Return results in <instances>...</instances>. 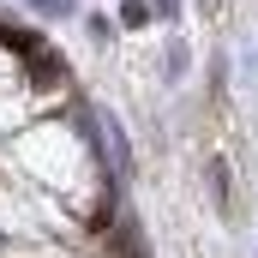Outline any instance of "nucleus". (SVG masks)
I'll use <instances>...</instances> for the list:
<instances>
[{
	"label": "nucleus",
	"instance_id": "f257e3e1",
	"mask_svg": "<svg viewBox=\"0 0 258 258\" xmlns=\"http://www.w3.org/2000/svg\"><path fill=\"white\" fill-rule=\"evenodd\" d=\"M108 252H114V258H144V240H138L132 216H114V228H108Z\"/></svg>",
	"mask_w": 258,
	"mask_h": 258
},
{
	"label": "nucleus",
	"instance_id": "f03ea898",
	"mask_svg": "<svg viewBox=\"0 0 258 258\" xmlns=\"http://www.w3.org/2000/svg\"><path fill=\"white\" fill-rule=\"evenodd\" d=\"M102 132H108V156H114V180H126V174H132V144H126V126H120V120H102Z\"/></svg>",
	"mask_w": 258,
	"mask_h": 258
},
{
	"label": "nucleus",
	"instance_id": "7ed1b4c3",
	"mask_svg": "<svg viewBox=\"0 0 258 258\" xmlns=\"http://www.w3.org/2000/svg\"><path fill=\"white\" fill-rule=\"evenodd\" d=\"M24 60H30V78H42V84H54V78L66 72V66H60V54H54V48H42V42H36Z\"/></svg>",
	"mask_w": 258,
	"mask_h": 258
},
{
	"label": "nucleus",
	"instance_id": "20e7f679",
	"mask_svg": "<svg viewBox=\"0 0 258 258\" xmlns=\"http://www.w3.org/2000/svg\"><path fill=\"white\" fill-rule=\"evenodd\" d=\"M186 66H192L186 42H180V36H168V48H162V72H168V78H186Z\"/></svg>",
	"mask_w": 258,
	"mask_h": 258
},
{
	"label": "nucleus",
	"instance_id": "39448f33",
	"mask_svg": "<svg viewBox=\"0 0 258 258\" xmlns=\"http://www.w3.org/2000/svg\"><path fill=\"white\" fill-rule=\"evenodd\" d=\"M24 6H30L36 18H72V12H78V0H24Z\"/></svg>",
	"mask_w": 258,
	"mask_h": 258
},
{
	"label": "nucleus",
	"instance_id": "423d86ee",
	"mask_svg": "<svg viewBox=\"0 0 258 258\" xmlns=\"http://www.w3.org/2000/svg\"><path fill=\"white\" fill-rule=\"evenodd\" d=\"M120 24L126 30H144L150 24V0H120Z\"/></svg>",
	"mask_w": 258,
	"mask_h": 258
},
{
	"label": "nucleus",
	"instance_id": "0eeeda50",
	"mask_svg": "<svg viewBox=\"0 0 258 258\" xmlns=\"http://www.w3.org/2000/svg\"><path fill=\"white\" fill-rule=\"evenodd\" d=\"M210 186H216V204H228V162L210 156Z\"/></svg>",
	"mask_w": 258,
	"mask_h": 258
},
{
	"label": "nucleus",
	"instance_id": "6e6552de",
	"mask_svg": "<svg viewBox=\"0 0 258 258\" xmlns=\"http://www.w3.org/2000/svg\"><path fill=\"white\" fill-rule=\"evenodd\" d=\"M150 18H162V24H174V18H180V0H150Z\"/></svg>",
	"mask_w": 258,
	"mask_h": 258
},
{
	"label": "nucleus",
	"instance_id": "1a4fd4ad",
	"mask_svg": "<svg viewBox=\"0 0 258 258\" xmlns=\"http://www.w3.org/2000/svg\"><path fill=\"white\" fill-rule=\"evenodd\" d=\"M90 36H96V42H108V36H114V24H108L102 12H90Z\"/></svg>",
	"mask_w": 258,
	"mask_h": 258
}]
</instances>
